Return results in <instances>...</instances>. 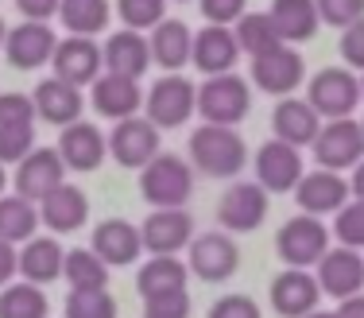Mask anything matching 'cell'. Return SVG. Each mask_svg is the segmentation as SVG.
Returning a JSON list of instances; mask_svg holds the SVG:
<instances>
[{
    "mask_svg": "<svg viewBox=\"0 0 364 318\" xmlns=\"http://www.w3.org/2000/svg\"><path fill=\"white\" fill-rule=\"evenodd\" d=\"M190 159H194L198 171L213 179H232L245 171V140H240L237 128H225V124H202L194 136H190Z\"/></svg>",
    "mask_w": 364,
    "mask_h": 318,
    "instance_id": "6da1fadb",
    "label": "cell"
},
{
    "mask_svg": "<svg viewBox=\"0 0 364 318\" xmlns=\"http://www.w3.org/2000/svg\"><path fill=\"white\" fill-rule=\"evenodd\" d=\"M194 191V171L178 156H155L140 171V194L151 210H182Z\"/></svg>",
    "mask_w": 364,
    "mask_h": 318,
    "instance_id": "7a4b0ae2",
    "label": "cell"
},
{
    "mask_svg": "<svg viewBox=\"0 0 364 318\" xmlns=\"http://www.w3.org/2000/svg\"><path fill=\"white\" fill-rule=\"evenodd\" d=\"M252 109V93H248L245 78L237 74H218V78L198 85V113L205 117V124H240Z\"/></svg>",
    "mask_w": 364,
    "mask_h": 318,
    "instance_id": "3957f363",
    "label": "cell"
},
{
    "mask_svg": "<svg viewBox=\"0 0 364 318\" xmlns=\"http://www.w3.org/2000/svg\"><path fill=\"white\" fill-rule=\"evenodd\" d=\"M275 248H279L287 268L322 264V256L329 253V226H322V218H314V213H299V218H291L287 226L279 229Z\"/></svg>",
    "mask_w": 364,
    "mask_h": 318,
    "instance_id": "277c9868",
    "label": "cell"
},
{
    "mask_svg": "<svg viewBox=\"0 0 364 318\" xmlns=\"http://www.w3.org/2000/svg\"><path fill=\"white\" fill-rule=\"evenodd\" d=\"M314 159L322 163V171H337L341 167H357L364 159V128L360 120L353 117H341V120H326L322 132L314 136Z\"/></svg>",
    "mask_w": 364,
    "mask_h": 318,
    "instance_id": "5b68a950",
    "label": "cell"
},
{
    "mask_svg": "<svg viewBox=\"0 0 364 318\" xmlns=\"http://www.w3.org/2000/svg\"><path fill=\"white\" fill-rule=\"evenodd\" d=\"M144 109L155 128H178L198 113V85L178 78V74L159 78L151 85V93L144 97Z\"/></svg>",
    "mask_w": 364,
    "mask_h": 318,
    "instance_id": "8992f818",
    "label": "cell"
},
{
    "mask_svg": "<svg viewBox=\"0 0 364 318\" xmlns=\"http://www.w3.org/2000/svg\"><path fill=\"white\" fill-rule=\"evenodd\" d=\"M186 268L205 283H225L240 268V248L232 233H202L190 240V260Z\"/></svg>",
    "mask_w": 364,
    "mask_h": 318,
    "instance_id": "52a82bcc",
    "label": "cell"
},
{
    "mask_svg": "<svg viewBox=\"0 0 364 318\" xmlns=\"http://www.w3.org/2000/svg\"><path fill=\"white\" fill-rule=\"evenodd\" d=\"M109 156L120 163V167H147L155 156H159V128L147 117H128L117 120V128L109 132Z\"/></svg>",
    "mask_w": 364,
    "mask_h": 318,
    "instance_id": "ba28073f",
    "label": "cell"
},
{
    "mask_svg": "<svg viewBox=\"0 0 364 318\" xmlns=\"http://www.w3.org/2000/svg\"><path fill=\"white\" fill-rule=\"evenodd\" d=\"M306 101L314 105L318 117H329V120L353 117V109L360 105V82L353 78L349 70H337V66H329V70L314 74Z\"/></svg>",
    "mask_w": 364,
    "mask_h": 318,
    "instance_id": "9c48e42d",
    "label": "cell"
},
{
    "mask_svg": "<svg viewBox=\"0 0 364 318\" xmlns=\"http://www.w3.org/2000/svg\"><path fill=\"white\" fill-rule=\"evenodd\" d=\"M264 218H267V191L259 183H232L221 194L218 221L229 233H252V229L264 226Z\"/></svg>",
    "mask_w": 364,
    "mask_h": 318,
    "instance_id": "30bf717a",
    "label": "cell"
},
{
    "mask_svg": "<svg viewBox=\"0 0 364 318\" xmlns=\"http://www.w3.org/2000/svg\"><path fill=\"white\" fill-rule=\"evenodd\" d=\"M66 183V163L55 148H36L16 171V194L28 202H43Z\"/></svg>",
    "mask_w": 364,
    "mask_h": 318,
    "instance_id": "8fae6325",
    "label": "cell"
},
{
    "mask_svg": "<svg viewBox=\"0 0 364 318\" xmlns=\"http://www.w3.org/2000/svg\"><path fill=\"white\" fill-rule=\"evenodd\" d=\"M302 175H306V167H302L299 148H291V144L267 140L264 148L256 152V179H259L264 191L287 194V191H294V186L302 183Z\"/></svg>",
    "mask_w": 364,
    "mask_h": 318,
    "instance_id": "7c38bea8",
    "label": "cell"
},
{
    "mask_svg": "<svg viewBox=\"0 0 364 318\" xmlns=\"http://www.w3.org/2000/svg\"><path fill=\"white\" fill-rule=\"evenodd\" d=\"M318 287H322V295H333L337 303L341 299H353L360 295L364 287V256L357 248H329L322 256V264H318Z\"/></svg>",
    "mask_w": 364,
    "mask_h": 318,
    "instance_id": "4fadbf2b",
    "label": "cell"
},
{
    "mask_svg": "<svg viewBox=\"0 0 364 318\" xmlns=\"http://www.w3.org/2000/svg\"><path fill=\"white\" fill-rule=\"evenodd\" d=\"M318 299H322V287H318V276H310L306 268H287L272 280V307L283 318L314 314Z\"/></svg>",
    "mask_w": 364,
    "mask_h": 318,
    "instance_id": "5bb4252c",
    "label": "cell"
},
{
    "mask_svg": "<svg viewBox=\"0 0 364 318\" xmlns=\"http://www.w3.org/2000/svg\"><path fill=\"white\" fill-rule=\"evenodd\" d=\"M252 78H256L259 90L287 97V93H294L302 85V78H306V66H302L299 51L283 43V47H275V51H267V55L252 58Z\"/></svg>",
    "mask_w": 364,
    "mask_h": 318,
    "instance_id": "9a60e30c",
    "label": "cell"
},
{
    "mask_svg": "<svg viewBox=\"0 0 364 318\" xmlns=\"http://www.w3.org/2000/svg\"><path fill=\"white\" fill-rule=\"evenodd\" d=\"M140 240L151 256H175L182 245L194 240V221L186 210H151L140 226Z\"/></svg>",
    "mask_w": 364,
    "mask_h": 318,
    "instance_id": "2e32d148",
    "label": "cell"
},
{
    "mask_svg": "<svg viewBox=\"0 0 364 318\" xmlns=\"http://www.w3.org/2000/svg\"><path fill=\"white\" fill-rule=\"evenodd\" d=\"M101 63H105V58H101V47H97V43H90L85 36L63 39L55 47V58H50L55 78L70 82V85H77V90L101 78Z\"/></svg>",
    "mask_w": 364,
    "mask_h": 318,
    "instance_id": "e0dca14e",
    "label": "cell"
},
{
    "mask_svg": "<svg viewBox=\"0 0 364 318\" xmlns=\"http://www.w3.org/2000/svg\"><path fill=\"white\" fill-rule=\"evenodd\" d=\"M55 47H58L55 31H50L47 23H39V20H28V23H20V28H12L8 39H4L8 63L20 66V70H39L43 63L55 58Z\"/></svg>",
    "mask_w": 364,
    "mask_h": 318,
    "instance_id": "ac0fdd59",
    "label": "cell"
},
{
    "mask_svg": "<svg viewBox=\"0 0 364 318\" xmlns=\"http://www.w3.org/2000/svg\"><path fill=\"white\" fill-rule=\"evenodd\" d=\"M349 183H345L337 171H310V175H302V183L294 186V202L302 206V213H314V218H322V213H337L345 202H349Z\"/></svg>",
    "mask_w": 364,
    "mask_h": 318,
    "instance_id": "d6986e66",
    "label": "cell"
},
{
    "mask_svg": "<svg viewBox=\"0 0 364 318\" xmlns=\"http://www.w3.org/2000/svg\"><path fill=\"white\" fill-rule=\"evenodd\" d=\"M31 101H36V117H43L47 124H58V128L77 124V117H82V109H85L82 90L70 82H63V78L39 82L36 93H31Z\"/></svg>",
    "mask_w": 364,
    "mask_h": 318,
    "instance_id": "ffe728a7",
    "label": "cell"
},
{
    "mask_svg": "<svg viewBox=\"0 0 364 318\" xmlns=\"http://www.w3.org/2000/svg\"><path fill=\"white\" fill-rule=\"evenodd\" d=\"M93 253L109 264V268H124V264H136L144 253L140 229L128 226L124 218H105L97 229H93Z\"/></svg>",
    "mask_w": 364,
    "mask_h": 318,
    "instance_id": "44dd1931",
    "label": "cell"
},
{
    "mask_svg": "<svg viewBox=\"0 0 364 318\" xmlns=\"http://www.w3.org/2000/svg\"><path fill=\"white\" fill-rule=\"evenodd\" d=\"M58 156H63L66 171H97L109 156V140L93 124L77 120V124L63 128V136H58Z\"/></svg>",
    "mask_w": 364,
    "mask_h": 318,
    "instance_id": "7402d4cb",
    "label": "cell"
},
{
    "mask_svg": "<svg viewBox=\"0 0 364 318\" xmlns=\"http://www.w3.org/2000/svg\"><path fill=\"white\" fill-rule=\"evenodd\" d=\"M237 55H240V43L232 36L229 28H221V23H210V28H202L194 36V66L202 74H210V78H218V74H229L232 66H237Z\"/></svg>",
    "mask_w": 364,
    "mask_h": 318,
    "instance_id": "603a6c76",
    "label": "cell"
},
{
    "mask_svg": "<svg viewBox=\"0 0 364 318\" xmlns=\"http://www.w3.org/2000/svg\"><path fill=\"white\" fill-rule=\"evenodd\" d=\"M272 128H275V140L291 144V148H302V144H314V136L322 132V117L314 113L310 101L283 97L272 113Z\"/></svg>",
    "mask_w": 364,
    "mask_h": 318,
    "instance_id": "cb8c5ba5",
    "label": "cell"
},
{
    "mask_svg": "<svg viewBox=\"0 0 364 318\" xmlns=\"http://www.w3.org/2000/svg\"><path fill=\"white\" fill-rule=\"evenodd\" d=\"M93 109L109 120H128L144 109V93L136 78H120V74H101L93 82Z\"/></svg>",
    "mask_w": 364,
    "mask_h": 318,
    "instance_id": "d4e9b609",
    "label": "cell"
},
{
    "mask_svg": "<svg viewBox=\"0 0 364 318\" xmlns=\"http://www.w3.org/2000/svg\"><path fill=\"white\" fill-rule=\"evenodd\" d=\"M85 218H90V202L70 183H63L55 194H47L39 202V221L47 229H55V233H74V229L85 226Z\"/></svg>",
    "mask_w": 364,
    "mask_h": 318,
    "instance_id": "484cf974",
    "label": "cell"
},
{
    "mask_svg": "<svg viewBox=\"0 0 364 318\" xmlns=\"http://www.w3.org/2000/svg\"><path fill=\"white\" fill-rule=\"evenodd\" d=\"M101 58H105L109 74L140 82V74L147 70V63H151V47H147V39L140 36V31H117V36L105 43Z\"/></svg>",
    "mask_w": 364,
    "mask_h": 318,
    "instance_id": "4316f807",
    "label": "cell"
},
{
    "mask_svg": "<svg viewBox=\"0 0 364 318\" xmlns=\"http://www.w3.org/2000/svg\"><path fill=\"white\" fill-rule=\"evenodd\" d=\"M63 260H66V253L55 237H31L28 245L20 248V276L43 287V283L63 276Z\"/></svg>",
    "mask_w": 364,
    "mask_h": 318,
    "instance_id": "83f0119b",
    "label": "cell"
},
{
    "mask_svg": "<svg viewBox=\"0 0 364 318\" xmlns=\"http://www.w3.org/2000/svg\"><path fill=\"white\" fill-rule=\"evenodd\" d=\"M151 58L163 66V70H178V66L190 63V55H194V36H190V28L182 20H163L159 28L151 31Z\"/></svg>",
    "mask_w": 364,
    "mask_h": 318,
    "instance_id": "f1b7e54d",
    "label": "cell"
},
{
    "mask_svg": "<svg viewBox=\"0 0 364 318\" xmlns=\"http://www.w3.org/2000/svg\"><path fill=\"white\" fill-rule=\"evenodd\" d=\"M190 268L175 256H151L140 272H136V287H140L144 299L155 295H175V291H186Z\"/></svg>",
    "mask_w": 364,
    "mask_h": 318,
    "instance_id": "f546056e",
    "label": "cell"
},
{
    "mask_svg": "<svg viewBox=\"0 0 364 318\" xmlns=\"http://www.w3.org/2000/svg\"><path fill=\"white\" fill-rule=\"evenodd\" d=\"M267 16H272V23H275V31H279L283 43L310 39L318 31V8H314V0H275Z\"/></svg>",
    "mask_w": 364,
    "mask_h": 318,
    "instance_id": "4dcf8cb0",
    "label": "cell"
},
{
    "mask_svg": "<svg viewBox=\"0 0 364 318\" xmlns=\"http://www.w3.org/2000/svg\"><path fill=\"white\" fill-rule=\"evenodd\" d=\"M63 280L70 291H105L109 287V264L93 248H70L63 260Z\"/></svg>",
    "mask_w": 364,
    "mask_h": 318,
    "instance_id": "1f68e13d",
    "label": "cell"
},
{
    "mask_svg": "<svg viewBox=\"0 0 364 318\" xmlns=\"http://www.w3.org/2000/svg\"><path fill=\"white\" fill-rule=\"evenodd\" d=\"M39 229V210L36 202L28 198H0V240H8V245H28L31 237H36Z\"/></svg>",
    "mask_w": 364,
    "mask_h": 318,
    "instance_id": "d6a6232c",
    "label": "cell"
},
{
    "mask_svg": "<svg viewBox=\"0 0 364 318\" xmlns=\"http://www.w3.org/2000/svg\"><path fill=\"white\" fill-rule=\"evenodd\" d=\"M50 303L39 291V283H8L0 291V318H47Z\"/></svg>",
    "mask_w": 364,
    "mask_h": 318,
    "instance_id": "836d02e7",
    "label": "cell"
},
{
    "mask_svg": "<svg viewBox=\"0 0 364 318\" xmlns=\"http://www.w3.org/2000/svg\"><path fill=\"white\" fill-rule=\"evenodd\" d=\"M232 36H237L240 51H248L252 58L267 55V51H275V47H283V39H279V31H275V23H272V16H267V12L240 16Z\"/></svg>",
    "mask_w": 364,
    "mask_h": 318,
    "instance_id": "e575fe53",
    "label": "cell"
},
{
    "mask_svg": "<svg viewBox=\"0 0 364 318\" xmlns=\"http://www.w3.org/2000/svg\"><path fill=\"white\" fill-rule=\"evenodd\" d=\"M58 12H63V23L74 31V36H97V31H105L109 23V0H63L58 4Z\"/></svg>",
    "mask_w": 364,
    "mask_h": 318,
    "instance_id": "d590c367",
    "label": "cell"
},
{
    "mask_svg": "<svg viewBox=\"0 0 364 318\" xmlns=\"http://www.w3.org/2000/svg\"><path fill=\"white\" fill-rule=\"evenodd\" d=\"M66 318H117V299L109 291H70Z\"/></svg>",
    "mask_w": 364,
    "mask_h": 318,
    "instance_id": "8d00e7d4",
    "label": "cell"
},
{
    "mask_svg": "<svg viewBox=\"0 0 364 318\" xmlns=\"http://www.w3.org/2000/svg\"><path fill=\"white\" fill-rule=\"evenodd\" d=\"M167 4L163 0H120V20L128 23V31H144V28H159L167 20Z\"/></svg>",
    "mask_w": 364,
    "mask_h": 318,
    "instance_id": "74e56055",
    "label": "cell"
},
{
    "mask_svg": "<svg viewBox=\"0 0 364 318\" xmlns=\"http://www.w3.org/2000/svg\"><path fill=\"white\" fill-rule=\"evenodd\" d=\"M337 240H341L345 248H364V202H345L341 210H337V226H333Z\"/></svg>",
    "mask_w": 364,
    "mask_h": 318,
    "instance_id": "f35d334b",
    "label": "cell"
},
{
    "mask_svg": "<svg viewBox=\"0 0 364 318\" xmlns=\"http://www.w3.org/2000/svg\"><path fill=\"white\" fill-rule=\"evenodd\" d=\"M36 124V101L28 93H0V128H31Z\"/></svg>",
    "mask_w": 364,
    "mask_h": 318,
    "instance_id": "ab89813d",
    "label": "cell"
},
{
    "mask_svg": "<svg viewBox=\"0 0 364 318\" xmlns=\"http://www.w3.org/2000/svg\"><path fill=\"white\" fill-rule=\"evenodd\" d=\"M318 20L333 23V28H349V23L364 20V0H314Z\"/></svg>",
    "mask_w": 364,
    "mask_h": 318,
    "instance_id": "60d3db41",
    "label": "cell"
},
{
    "mask_svg": "<svg viewBox=\"0 0 364 318\" xmlns=\"http://www.w3.org/2000/svg\"><path fill=\"white\" fill-rule=\"evenodd\" d=\"M36 132L31 128H0V163H23L31 156Z\"/></svg>",
    "mask_w": 364,
    "mask_h": 318,
    "instance_id": "b9f144b4",
    "label": "cell"
},
{
    "mask_svg": "<svg viewBox=\"0 0 364 318\" xmlns=\"http://www.w3.org/2000/svg\"><path fill=\"white\" fill-rule=\"evenodd\" d=\"M144 318H190V291L144 299Z\"/></svg>",
    "mask_w": 364,
    "mask_h": 318,
    "instance_id": "7bdbcfd3",
    "label": "cell"
},
{
    "mask_svg": "<svg viewBox=\"0 0 364 318\" xmlns=\"http://www.w3.org/2000/svg\"><path fill=\"white\" fill-rule=\"evenodd\" d=\"M210 318H259V307L248 295H225L210 307Z\"/></svg>",
    "mask_w": 364,
    "mask_h": 318,
    "instance_id": "ee69618b",
    "label": "cell"
},
{
    "mask_svg": "<svg viewBox=\"0 0 364 318\" xmlns=\"http://www.w3.org/2000/svg\"><path fill=\"white\" fill-rule=\"evenodd\" d=\"M341 55L349 66H357V70H364V20L349 23L341 36Z\"/></svg>",
    "mask_w": 364,
    "mask_h": 318,
    "instance_id": "f6af8a7d",
    "label": "cell"
},
{
    "mask_svg": "<svg viewBox=\"0 0 364 318\" xmlns=\"http://www.w3.org/2000/svg\"><path fill=\"white\" fill-rule=\"evenodd\" d=\"M202 12H205V20L210 23H232V20H240L245 16V0H202Z\"/></svg>",
    "mask_w": 364,
    "mask_h": 318,
    "instance_id": "bcb514c9",
    "label": "cell"
},
{
    "mask_svg": "<svg viewBox=\"0 0 364 318\" xmlns=\"http://www.w3.org/2000/svg\"><path fill=\"white\" fill-rule=\"evenodd\" d=\"M16 272H20V253L8 240H0V287H8Z\"/></svg>",
    "mask_w": 364,
    "mask_h": 318,
    "instance_id": "7dc6e473",
    "label": "cell"
},
{
    "mask_svg": "<svg viewBox=\"0 0 364 318\" xmlns=\"http://www.w3.org/2000/svg\"><path fill=\"white\" fill-rule=\"evenodd\" d=\"M20 4V12L28 16V20H47V16H55V8H58V0H16Z\"/></svg>",
    "mask_w": 364,
    "mask_h": 318,
    "instance_id": "c3c4849f",
    "label": "cell"
},
{
    "mask_svg": "<svg viewBox=\"0 0 364 318\" xmlns=\"http://www.w3.org/2000/svg\"><path fill=\"white\" fill-rule=\"evenodd\" d=\"M337 318H364V295L341 299V307H337Z\"/></svg>",
    "mask_w": 364,
    "mask_h": 318,
    "instance_id": "681fc988",
    "label": "cell"
},
{
    "mask_svg": "<svg viewBox=\"0 0 364 318\" xmlns=\"http://www.w3.org/2000/svg\"><path fill=\"white\" fill-rule=\"evenodd\" d=\"M349 191H353V198L364 202V159L353 167V179H349Z\"/></svg>",
    "mask_w": 364,
    "mask_h": 318,
    "instance_id": "f907efd6",
    "label": "cell"
},
{
    "mask_svg": "<svg viewBox=\"0 0 364 318\" xmlns=\"http://www.w3.org/2000/svg\"><path fill=\"white\" fill-rule=\"evenodd\" d=\"M306 318H337V311H314V314H306Z\"/></svg>",
    "mask_w": 364,
    "mask_h": 318,
    "instance_id": "816d5d0a",
    "label": "cell"
},
{
    "mask_svg": "<svg viewBox=\"0 0 364 318\" xmlns=\"http://www.w3.org/2000/svg\"><path fill=\"white\" fill-rule=\"evenodd\" d=\"M4 39H8V31H4V20H0V47H4Z\"/></svg>",
    "mask_w": 364,
    "mask_h": 318,
    "instance_id": "f5cc1de1",
    "label": "cell"
},
{
    "mask_svg": "<svg viewBox=\"0 0 364 318\" xmlns=\"http://www.w3.org/2000/svg\"><path fill=\"white\" fill-rule=\"evenodd\" d=\"M4 183H8V175H4V167H0V191H4Z\"/></svg>",
    "mask_w": 364,
    "mask_h": 318,
    "instance_id": "db71d44e",
    "label": "cell"
},
{
    "mask_svg": "<svg viewBox=\"0 0 364 318\" xmlns=\"http://www.w3.org/2000/svg\"><path fill=\"white\" fill-rule=\"evenodd\" d=\"M360 97H364V78H360Z\"/></svg>",
    "mask_w": 364,
    "mask_h": 318,
    "instance_id": "11a10c76",
    "label": "cell"
},
{
    "mask_svg": "<svg viewBox=\"0 0 364 318\" xmlns=\"http://www.w3.org/2000/svg\"><path fill=\"white\" fill-rule=\"evenodd\" d=\"M360 128H364V120H360Z\"/></svg>",
    "mask_w": 364,
    "mask_h": 318,
    "instance_id": "9f6ffc18",
    "label": "cell"
}]
</instances>
